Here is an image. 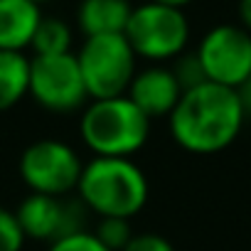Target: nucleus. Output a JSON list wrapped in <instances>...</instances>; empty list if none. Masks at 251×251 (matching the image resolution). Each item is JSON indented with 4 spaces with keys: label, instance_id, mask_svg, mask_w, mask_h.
<instances>
[{
    "label": "nucleus",
    "instance_id": "f257e3e1",
    "mask_svg": "<svg viewBox=\"0 0 251 251\" xmlns=\"http://www.w3.org/2000/svg\"><path fill=\"white\" fill-rule=\"evenodd\" d=\"M246 121L236 89L204 81L182 91L175 111L168 116L173 141L195 155H212L229 148Z\"/></svg>",
    "mask_w": 251,
    "mask_h": 251
},
{
    "label": "nucleus",
    "instance_id": "f03ea898",
    "mask_svg": "<svg viewBox=\"0 0 251 251\" xmlns=\"http://www.w3.org/2000/svg\"><path fill=\"white\" fill-rule=\"evenodd\" d=\"M148 195V177L131 158H91L76 185L79 202L99 219H133L146 207Z\"/></svg>",
    "mask_w": 251,
    "mask_h": 251
},
{
    "label": "nucleus",
    "instance_id": "7ed1b4c3",
    "mask_svg": "<svg viewBox=\"0 0 251 251\" xmlns=\"http://www.w3.org/2000/svg\"><path fill=\"white\" fill-rule=\"evenodd\" d=\"M79 133L94 158H131L151 136V118L128 99H96L81 108Z\"/></svg>",
    "mask_w": 251,
    "mask_h": 251
},
{
    "label": "nucleus",
    "instance_id": "20e7f679",
    "mask_svg": "<svg viewBox=\"0 0 251 251\" xmlns=\"http://www.w3.org/2000/svg\"><path fill=\"white\" fill-rule=\"evenodd\" d=\"M76 62L89 101L126 96L138 72V57L126 35L84 37V45L76 52Z\"/></svg>",
    "mask_w": 251,
    "mask_h": 251
},
{
    "label": "nucleus",
    "instance_id": "39448f33",
    "mask_svg": "<svg viewBox=\"0 0 251 251\" xmlns=\"http://www.w3.org/2000/svg\"><path fill=\"white\" fill-rule=\"evenodd\" d=\"M123 35L138 59L163 64L185 54L190 42V23L182 10L148 0L133 8Z\"/></svg>",
    "mask_w": 251,
    "mask_h": 251
},
{
    "label": "nucleus",
    "instance_id": "423d86ee",
    "mask_svg": "<svg viewBox=\"0 0 251 251\" xmlns=\"http://www.w3.org/2000/svg\"><path fill=\"white\" fill-rule=\"evenodd\" d=\"M18 170L32 195L67 197L69 192H76L84 163L69 143L40 138L23 151Z\"/></svg>",
    "mask_w": 251,
    "mask_h": 251
},
{
    "label": "nucleus",
    "instance_id": "0eeeda50",
    "mask_svg": "<svg viewBox=\"0 0 251 251\" xmlns=\"http://www.w3.org/2000/svg\"><path fill=\"white\" fill-rule=\"evenodd\" d=\"M32 101L50 113H74L89 103V94L79 72L76 54L32 57L30 59V94Z\"/></svg>",
    "mask_w": 251,
    "mask_h": 251
},
{
    "label": "nucleus",
    "instance_id": "6e6552de",
    "mask_svg": "<svg viewBox=\"0 0 251 251\" xmlns=\"http://www.w3.org/2000/svg\"><path fill=\"white\" fill-rule=\"evenodd\" d=\"M204 79L219 86L241 89L251 74V35L241 25L212 27L197 47Z\"/></svg>",
    "mask_w": 251,
    "mask_h": 251
},
{
    "label": "nucleus",
    "instance_id": "1a4fd4ad",
    "mask_svg": "<svg viewBox=\"0 0 251 251\" xmlns=\"http://www.w3.org/2000/svg\"><path fill=\"white\" fill-rule=\"evenodd\" d=\"M18 224L25 239L54 244L62 236L86 229V207L79 200L50 197V195H27L15 209Z\"/></svg>",
    "mask_w": 251,
    "mask_h": 251
},
{
    "label": "nucleus",
    "instance_id": "9d476101",
    "mask_svg": "<svg viewBox=\"0 0 251 251\" xmlns=\"http://www.w3.org/2000/svg\"><path fill=\"white\" fill-rule=\"evenodd\" d=\"M126 96H128L151 121L153 118H168L175 111L177 101L182 99V86L177 84L170 67L153 64V67L136 72Z\"/></svg>",
    "mask_w": 251,
    "mask_h": 251
},
{
    "label": "nucleus",
    "instance_id": "9b49d317",
    "mask_svg": "<svg viewBox=\"0 0 251 251\" xmlns=\"http://www.w3.org/2000/svg\"><path fill=\"white\" fill-rule=\"evenodd\" d=\"M42 18V8L30 0H0V52L30 50Z\"/></svg>",
    "mask_w": 251,
    "mask_h": 251
},
{
    "label": "nucleus",
    "instance_id": "f8f14e48",
    "mask_svg": "<svg viewBox=\"0 0 251 251\" xmlns=\"http://www.w3.org/2000/svg\"><path fill=\"white\" fill-rule=\"evenodd\" d=\"M133 8L128 0H81L76 10V25L84 37L123 35Z\"/></svg>",
    "mask_w": 251,
    "mask_h": 251
},
{
    "label": "nucleus",
    "instance_id": "ddd939ff",
    "mask_svg": "<svg viewBox=\"0 0 251 251\" xmlns=\"http://www.w3.org/2000/svg\"><path fill=\"white\" fill-rule=\"evenodd\" d=\"M30 94V57L25 52H0V111L18 106Z\"/></svg>",
    "mask_w": 251,
    "mask_h": 251
},
{
    "label": "nucleus",
    "instance_id": "4468645a",
    "mask_svg": "<svg viewBox=\"0 0 251 251\" xmlns=\"http://www.w3.org/2000/svg\"><path fill=\"white\" fill-rule=\"evenodd\" d=\"M72 42H74V35H72V27L64 20L42 18L30 50L35 52V57H57V54H69Z\"/></svg>",
    "mask_w": 251,
    "mask_h": 251
},
{
    "label": "nucleus",
    "instance_id": "2eb2a0df",
    "mask_svg": "<svg viewBox=\"0 0 251 251\" xmlns=\"http://www.w3.org/2000/svg\"><path fill=\"white\" fill-rule=\"evenodd\" d=\"M94 236L108 249V251H123L128 246V241L133 239V229H131V219H116V217H103L99 219Z\"/></svg>",
    "mask_w": 251,
    "mask_h": 251
},
{
    "label": "nucleus",
    "instance_id": "dca6fc26",
    "mask_svg": "<svg viewBox=\"0 0 251 251\" xmlns=\"http://www.w3.org/2000/svg\"><path fill=\"white\" fill-rule=\"evenodd\" d=\"M170 69H173L177 84L182 86V91L195 89V86H200V84L207 81V79H204V72H202V64H200V59H197V54H180V57L175 59V67H170Z\"/></svg>",
    "mask_w": 251,
    "mask_h": 251
},
{
    "label": "nucleus",
    "instance_id": "f3484780",
    "mask_svg": "<svg viewBox=\"0 0 251 251\" xmlns=\"http://www.w3.org/2000/svg\"><path fill=\"white\" fill-rule=\"evenodd\" d=\"M25 241L27 239L18 224L15 212L0 207V251H23Z\"/></svg>",
    "mask_w": 251,
    "mask_h": 251
},
{
    "label": "nucleus",
    "instance_id": "a211bd4d",
    "mask_svg": "<svg viewBox=\"0 0 251 251\" xmlns=\"http://www.w3.org/2000/svg\"><path fill=\"white\" fill-rule=\"evenodd\" d=\"M47 251H108V249L94 236V231L81 229V231L57 239L54 244L47 246Z\"/></svg>",
    "mask_w": 251,
    "mask_h": 251
},
{
    "label": "nucleus",
    "instance_id": "6ab92c4d",
    "mask_svg": "<svg viewBox=\"0 0 251 251\" xmlns=\"http://www.w3.org/2000/svg\"><path fill=\"white\" fill-rule=\"evenodd\" d=\"M123 251H175V246L155 231H143V234H133V239L128 241Z\"/></svg>",
    "mask_w": 251,
    "mask_h": 251
},
{
    "label": "nucleus",
    "instance_id": "aec40b11",
    "mask_svg": "<svg viewBox=\"0 0 251 251\" xmlns=\"http://www.w3.org/2000/svg\"><path fill=\"white\" fill-rule=\"evenodd\" d=\"M239 25L251 35V0H239Z\"/></svg>",
    "mask_w": 251,
    "mask_h": 251
},
{
    "label": "nucleus",
    "instance_id": "412c9836",
    "mask_svg": "<svg viewBox=\"0 0 251 251\" xmlns=\"http://www.w3.org/2000/svg\"><path fill=\"white\" fill-rule=\"evenodd\" d=\"M236 91H239V96H241V103H244V113H246V116H251V74H249L246 84H244L241 89H236Z\"/></svg>",
    "mask_w": 251,
    "mask_h": 251
},
{
    "label": "nucleus",
    "instance_id": "4be33fe9",
    "mask_svg": "<svg viewBox=\"0 0 251 251\" xmlns=\"http://www.w3.org/2000/svg\"><path fill=\"white\" fill-rule=\"evenodd\" d=\"M153 3H158V5H168V8H177V10H182L185 5H190L192 0H153Z\"/></svg>",
    "mask_w": 251,
    "mask_h": 251
},
{
    "label": "nucleus",
    "instance_id": "5701e85b",
    "mask_svg": "<svg viewBox=\"0 0 251 251\" xmlns=\"http://www.w3.org/2000/svg\"><path fill=\"white\" fill-rule=\"evenodd\" d=\"M30 3H35V5H40V8H42L45 3H50V0H30Z\"/></svg>",
    "mask_w": 251,
    "mask_h": 251
}]
</instances>
